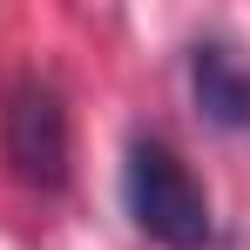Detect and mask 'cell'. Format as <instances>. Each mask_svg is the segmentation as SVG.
<instances>
[{
	"label": "cell",
	"instance_id": "1",
	"mask_svg": "<svg viewBox=\"0 0 250 250\" xmlns=\"http://www.w3.org/2000/svg\"><path fill=\"white\" fill-rule=\"evenodd\" d=\"M122 209L128 223L163 250H203L209 244V196L189 176V163L163 135H135L122 156Z\"/></svg>",
	"mask_w": 250,
	"mask_h": 250
},
{
	"label": "cell",
	"instance_id": "3",
	"mask_svg": "<svg viewBox=\"0 0 250 250\" xmlns=\"http://www.w3.org/2000/svg\"><path fill=\"white\" fill-rule=\"evenodd\" d=\"M189 95L196 115L223 135H250V54L237 41H196L189 47Z\"/></svg>",
	"mask_w": 250,
	"mask_h": 250
},
{
	"label": "cell",
	"instance_id": "2",
	"mask_svg": "<svg viewBox=\"0 0 250 250\" xmlns=\"http://www.w3.org/2000/svg\"><path fill=\"white\" fill-rule=\"evenodd\" d=\"M0 149L14 183L27 189H68V156H75V135H68V102L47 75H21V82L0 95Z\"/></svg>",
	"mask_w": 250,
	"mask_h": 250
}]
</instances>
